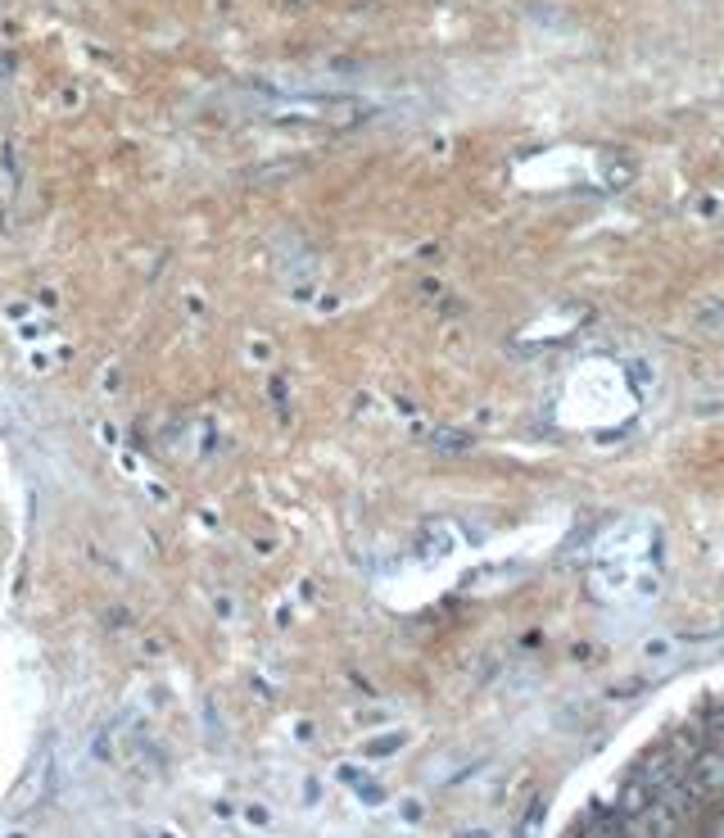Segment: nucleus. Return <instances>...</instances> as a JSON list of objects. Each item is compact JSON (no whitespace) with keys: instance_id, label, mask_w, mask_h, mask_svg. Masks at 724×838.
<instances>
[{"instance_id":"nucleus-3","label":"nucleus","mask_w":724,"mask_h":838,"mask_svg":"<svg viewBox=\"0 0 724 838\" xmlns=\"http://www.w3.org/2000/svg\"><path fill=\"white\" fill-rule=\"evenodd\" d=\"M576 829L589 834V838H598V834H629V821L616 812V806H593V812Z\"/></svg>"},{"instance_id":"nucleus-4","label":"nucleus","mask_w":724,"mask_h":838,"mask_svg":"<svg viewBox=\"0 0 724 838\" xmlns=\"http://www.w3.org/2000/svg\"><path fill=\"white\" fill-rule=\"evenodd\" d=\"M698 721H702V734H707V743L724 747V698H702V707H698Z\"/></svg>"},{"instance_id":"nucleus-1","label":"nucleus","mask_w":724,"mask_h":838,"mask_svg":"<svg viewBox=\"0 0 724 838\" xmlns=\"http://www.w3.org/2000/svg\"><path fill=\"white\" fill-rule=\"evenodd\" d=\"M634 780H639L652 798H661L666 789H675V785L684 780V762H679V753L671 747V739H666V743H652L648 753L634 762Z\"/></svg>"},{"instance_id":"nucleus-2","label":"nucleus","mask_w":724,"mask_h":838,"mask_svg":"<svg viewBox=\"0 0 724 838\" xmlns=\"http://www.w3.org/2000/svg\"><path fill=\"white\" fill-rule=\"evenodd\" d=\"M648 806H652V793L629 775V780L620 785V793H616V812L629 821V834H639V821H643Z\"/></svg>"}]
</instances>
